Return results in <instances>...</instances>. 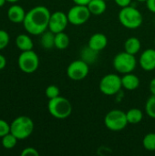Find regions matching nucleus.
<instances>
[{
	"instance_id": "f257e3e1",
	"label": "nucleus",
	"mask_w": 155,
	"mask_h": 156,
	"mask_svg": "<svg viewBox=\"0 0 155 156\" xmlns=\"http://www.w3.org/2000/svg\"><path fill=\"white\" fill-rule=\"evenodd\" d=\"M51 13L48 7L37 5L26 12L23 26L30 35L38 36L48 29V23Z\"/></svg>"
},
{
	"instance_id": "f03ea898",
	"label": "nucleus",
	"mask_w": 155,
	"mask_h": 156,
	"mask_svg": "<svg viewBox=\"0 0 155 156\" xmlns=\"http://www.w3.org/2000/svg\"><path fill=\"white\" fill-rule=\"evenodd\" d=\"M120 23L128 29L139 28L143 22V17L140 10L132 5L122 7L118 14Z\"/></svg>"
},
{
	"instance_id": "7ed1b4c3",
	"label": "nucleus",
	"mask_w": 155,
	"mask_h": 156,
	"mask_svg": "<svg viewBox=\"0 0 155 156\" xmlns=\"http://www.w3.org/2000/svg\"><path fill=\"white\" fill-rule=\"evenodd\" d=\"M48 110L52 117L58 120H64L72 113V105L67 98L59 95L48 100Z\"/></svg>"
},
{
	"instance_id": "20e7f679",
	"label": "nucleus",
	"mask_w": 155,
	"mask_h": 156,
	"mask_svg": "<svg viewBox=\"0 0 155 156\" xmlns=\"http://www.w3.org/2000/svg\"><path fill=\"white\" fill-rule=\"evenodd\" d=\"M34 122L31 118L22 115L16 117L10 124V133L18 140L28 138L34 132Z\"/></svg>"
},
{
	"instance_id": "39448f33",
	"label": "nucleus",
	"mask_w": 155,
	"mask_h": 156,
	"mask_svg": "<svg viewBox=\"0 0 155 156\" xmlns=\"http://www.w3.org/2000/svg\"><path fill=\"white\" fill-rule=\"evenodd\" d=\"M114 69L120 74H127L132 72L137 67V59L135 55L130 54L126 51L118 53L112 60Z\"/></svg>"
},
{
	"instance_id": "423d86ee",
	"label": "nucleus",
	"mask_w": 155,
	"mask_h": 156,
	"mask_svg": "<svg viewBox=\"0 0 155 156\" xmlns=\"http://www.w3.org/2000/svg\"><path fill=\"white\" fill-rule=\"evenodd\" d=\"M100 91L106 96L117 95L122 89V77L115 73L104 75L99 84Z\"/></svg>"
},
{
	"instance_id": "0eeeda50",
	"label": "nucleus",
	"mask_w": 155,
	"mask_h": 156,
	"mask_svg": "<svg viewBox=\"0 0 155 156\" xmlns=\"http://www.w3.org/2000/svg\"><path fill=\"white\" fill-rule=\"evenodd\" d=\"M104 124L108 130L112 132H120L124 130L129 124L126 112L118 109L110 111L105 115Z\"/></svg>"
},
{
	"instance_id": "6e6552de",
	"label": "nucleus",
	"mask_w": 155,
	"mask_h": 156,
	"mask_svg": "<svg viewBox=\"0 0 155 156\" xmlns=\"http://www.w3.org/2000/svg\"><path fill=\"white\" fill-rule=\"evenodd\" d=\"M17 64L21 71L26 74L35 72L39 67V58L37 54L33 50L22 51L18 56Z\"/></svg>"
},
{
	"instance_id": "1a4fd4ad",
	"label": "nucleus",
	"mask_w": 155,
	"mask_h": 156,
	"mask_svg": "<svg viewBox=\"0 0 155 156\" xmlns=\"http://www.w3.org/2000/svg\"><path fill=\"white\" fill-rule=\"evenodd\" d=\"M69 22L74 26H81L89 21L90 18V12L87 5L75 4L67 13Z\"/></svg>"
},
{
	"instance_id": "9d476101",
	"label": "nucleus",
	"mask_w": 155,
	"mask_h": 156,
	"mask_svg": "<svg viewBox=\"0 0 155 156\" xmlns=\"http://www.w3.org/2000/svg\"><path fill=\"white\" fill-rule=\"evenodd\" d=\"M89 72L90 65L81 58L70 62L67 68V76L74 81L84 80L89 75Z\"/></svg>"
},
{
	"instance_id": "9b49d317",
	"label": "nucleus",
	"mask_w": 155,
	"mask_h": 156,
	"mask_svg": "<svg viewBox=\"0 0 155 156\" xmlns=\"http://www.w3.org/2000/svg\"><path fill=\"white\" fill-rule=\"evenodd\" d=\"M69 24V18L66 13L62 11H56L51 14L49 23H48V29L53 33L57 34L59 32L64 31L68 25Z\"/></svg>"
},
{
	"instance_id": "f8f14e48",
	"label": "nucleus",
	"mask_w": 155,
	"mask_h": 156,
	"mask_svg": "<svg viewBox=\"0 0 155 156\" xmlns=\"http://www.w3.org/2000/svg\"><path fill=\"white\" fill-rule=\"evenodd\" d=\"M141 68L145 71H153L155 69V49L147 48L142 52L139 59Z\"/></svg>"
},
{
	"instance_id": "ddd939ff",
	"label": "nucleus",
	"mask_w": 155,
	"mask_h": 156,
	"mask_svg": "<svg viewBox=\"0 0 155 156\" xmlns=\"http://www.w3.org/2000/svg\"><path fill=\"white\" fill-rule=\"evenodd\" d=\"M88 45L94 50L100 52L107 47L108 37L103 33H95L89 38Z\"/></svg>"
},
{
	"instance_id": "4468645a",
	"label": "nucleus",
	"mask_w": 155,
	"mask_h": 156,
	"mask_svg": "<svg viewBox=\"0 0 155 156\" xmlns=\"http://www.w3.org/2000/svg\"><path fill=\"white\" fill-rule=\"evenodd\" d=\"M26 12L25 11V9L16 4L12 5L8 10H7V17L8 19L15 24H19V23H23L25 16H26Z\"/></svg>"
},
{
	"instance_id": "2eb2a0df",
	"label": "nucleus",
	"mask_w": 155,
	"mask_h": 156,
	"mask_svg": "<svg viewBox=\"0 0 155 156\" xmlns=\"http://www.w3.org/2000/svg\"><path fill=\"white\" fill-rule=\"evenodd\" d=\"M122 83L123 89L127 90H135L139 88L141 80L137 75L131 72L123 74V76L122 77Z\"/></svg>"
},
{
	"instance_id": "dca6fc26",
	"label": "nucleus",
	"mask_w": 155,
	"mask_h": 156,
	"mask_svg": "<svg viewBox=\"0 0 155 156\" xmlns=\"http://www.w3.org/2000/svg\"><path fill=\"white\" fill-rule=\"evenodd\" d=\"M98 58H99V51L94 50L93 48L89 47V45L84 46L80 49V58L86 63H88L89 65L95 63L98 60Z\"/></svg>"
},
{
	"instance_id": "f3484780",
	"label": "nucleus",
	"mask_w": 155,
	"mask_h": 156,
	"mask_svg": "<svg viewBox=\"0 0 155 156\" xmlns=\"http://www.w3.org/2000/svg\"><path fill=\"white\" fill-rule=\"evenodd\" d=\"M16 46L21 51L33 49L34 43L32 38L26 34H20L16 37Z\"/></svg>"
},
{
	"instance_id": "a211bd4d",
	"label": "nucleus",
	"mask_w": 155,
	"mask_h": 156,
	"mask_svg": "<svg viewBox=\"0 0 155 156\" xmlns=\"http://www.w3.org/2000/svg\"><path fill=\"white\" fill-rule=\"evenodd\" d=\"M141 48H142V43L140 39L136 37H128L124 42V51L132 55L138 54L141 50Z\"/></svg>"
},
{
	"instance_id": "6ab92c4d",
	"label": "nucleus",
	"mask_w": 155,
	"mask_h": 156,
	"mask_svg": "<svg viewBox=\"0 0 155 156\" xmlns=\"http://www.w3.org/2000/svg\"><path fill=\"white\" fill-rule=\"evenodd\" d=\"M87 6L90 14L94 16H100L107 9L106 0H90Z\"/></svg>"
},
{
	"instance_id": "aec40b11",
	"label": "nucleus",
	"mask_w": 155,
	"mask_h": 156,
	"mask_svg": "<svg viewBox=\"0 0 155 156\" xmlns=\"http://www.w3.org/2000/svg\"><path fill=\"white\" fill-rule=\"evenodd\" d=\"M40 44L45 49H51L55 48V33H53L49 29L43 32L41 34Z\"/></svg>"
},
{
	"instance_id": "412c9836",
	"label": "nucleus",
	"mask_w": 155,
	"mask_h": 156,
	"mask_svg": "<svg viewBox=\"0 0 155 156\" xmlns=\"http://www.w3.org/2000/svg\"><path fill=\"white\" fill-rule=\"evenodd\" d=\"M126 116L129 124H138L143 119V112L138 108H132L126 112Z\"/></svg>"
},
{
	"instance_id": "4be33fe9",
	"label": "nucleus",
	"mask_w": 155,
	"mask_h": 156,
	"mask_svg": "<svg viewBox=\"0 0 155 156\" xmlns=\"http://www.w3.org/2000/svg\"><path fill=\"white\" fill-rule=\"evenodd\" d=\"M69 46V37L64 32L55 34V48L59 50H64Z\"/></svg>"
},
{
	"instance_id": "5701e85b",
	"label": "nucleus",
	"mask_w": 155,
	"mask_h": 156,
	"mask_svg": "<svg viewBox=\"0 0 155 156\" xmlns=\"http://www.w3.org/2000/svg\"><path fill=\"white\" fill-rule=\"evenodd\" d=\"M17 141H18V139L14 134H12L11 133H9L8 134H6L4 137H2L0 142H1L2 146L5 149L10 150V149H13L16 145Z\"/></svg>"
},
{
	"instance_id": "b1692460",
	"label": "nucleus",
	"mask_w": 155,
	"mask_h": 156,
	"mask_svg": "<svg viewBox=\"0 0 155 156\" xmlns=\"http://www.w3.org/2000/svg\"><path fill=\"white\" fill-rule=\"evenodd\" d=\"M143 145L146 151L154 152L155 151V133H147L143 139Z\"/></svg>"
},
{
	"instance_id": "393cba45",
	"label": "nucleus",
	"mask_w": 155,
	"mask_h": 156,
	"mask_svg": "<svg viewBox=\"0 0 155 156\" xmlns=\"http://www.w3.org/2000/svg\"><path fill=\"white\" fill-rule=\"evenodd\" d=\"M145 112L150 118L155 119V95L152 94L146 101Z\"/></svg>"
},
{
	"instance_id": "a878e982",
	"label": "nucleus",
	"mask_w": 155,
	"mask_h": 156,
	"mask_svg": "<svg viewBox=\"0 0 155 156\" xmlns=\"http://www.w3.org/2000/svg\"><path fill=\"white\" fill-rule=\"evenodd\" d=\"M45 94H46L47 98L48 100H50V99H53V98H56V97L59 96L60 90L56 85H49V86L47 87V89L45 90Z\"/></svg>"
},
{
	"instance_id": "bb28decb",
	"label": "nucleus",
	"mask_w": 155,
	"mask_h": 156,
	"mask_svg": "<svg viewBox=\"0 0 155 156\" xmlns=\"http://www.w3.org/2000/svg\"><path fill=\"white\" fill-rule=\"evenodd\" d=\"M9 41H10L9 34L4 29H0V50L5 48L9 44Z\"/></svg>"
},
{
	"instance_id": "cd10ccee",
	"label": "nucleus",
	"mask_w": 155,
	"mask_h": 156,
	"mask_svg": "<svg viewBox=\"0 0 155 156\" xmlns=\"http://www.w3.org/2000/svg\"><path fill=\"white\" fill-rule=\"evenodd\" d=\"M10 133V124H8L5 121L0 119V138Z\"/></svg>"
},
{
	"instance_id": "c85d7f7f",
	"label": "nucleus",
	"mask_w": 155,
	"mask_h": 156,
	"mask_svg": "<svg viewBox=\"0 0 155 156\" xmlns=\"http://www.w3.org/2000/svg\"><path fill=\"white\" fill-rule=\"evenodd\" d=\"M39 153L34 147H26L21 152V156H38Z\"/></svg>"
},
{
	"instance_id": "c756f323",
	"label": "nucleus",
	"mask_w": 155,
	"mask_h": 156,
	"mask_svg": "<svg viewBox=\"0 0 155 156\" xmlns=\"http://www.w3.org/2000/svg\"><path fill=\"white\" fill-rule=\"evenodd\" d=\"M114 2L121 8L128 6V5H131V4H132V0H114Z\"/></svg>"
},
{
	"instance_id": "7c9ffc66",
	"label": "nucleus",
	"mask_w": 155,
	"mask_h": 156,
	"mask_svg": "<svg viewBox=\"0 0 155 156\" xmlns=\"http://www.w3.org/2000/svg\"><path fill=\"white\" fill-rule=\"evenodd\" d=\"M145 3H146V6L148 10L151 13L155 14V0H147Z\"/></svg>"
},
{
	"instance_id": "2f4dec72",
	"label": "nucleus",
	"mask_w": 155,
	"mask_h": 156,
	"mask_svg": "<svg viewBox=\"0 0 155 156\" xmlns=\"http://www.w3.org/2000/svg\"><path fill=\"white\" fill-rule=\"evenodd\" d=\"M5 66H6V58H5V56L0 54V70L4 69Z\"/></svg>"
},
{
	"instance_id": "473e14b6",
	"label": "nucleus",
	"mask_w": 155,
	"mask_h": 156,
	"mask_svg": "<svg viewBox=\"0 0 155 156\" xmlns=\"http://www.w3.org/2000/svg\"><path fill=\"white\" fill-rule=\"evenodd\" d=\"M149 89H150L151 94L155 95V78L152 79V80L150 81V84H149Z\"/></svg>"
},
{
	"instance_id": "72a5a7b5",
	"label": "nucleus",
	"mask_w": 155,
	"mask_h": 156,
	"mask_svg": "<svg viewBox=\"0 0 155 156\" xmlns=\"http://www.w3.org/2000/svg\"><path fill=\"white\" fill-rule=\"evenodd\" d=\"M74 2V4H77V5H87L90 0H72Z\"/></svg>"
},
{
	"instance_id": "f704fd0d",
	"label": "nucleus",
	"mask_w": 155,
	"mask_h": 156,
	"mask_svg": "<svg viewBox=\"0 0 155 156\" xmlns=\"http://www.w3.org/2000/svg\"><path fill=\"white\" fill-rule=\"evenodd\" d=\"M6 0H0V7H2L5 4Z\"/></svg>"
},
{
	"instance_id": "c9c22d12",
	"label": "nucleus",
	"mask_w": 155,
	"mask_h": 156,
	"mask_svg": "<svg viewBox=\"0 0 155 156\" xmlns=\"http://www.w3.org/2000/svg\"><path fill=\"white\" fill-rule=\"evenodd\" d=\"M17 1H19V0H6V2H8V3H16Z\"/></svg>"
},
{
	"instance_id": "e433bc0d",
	"label": "nucleus",
	"mask_w": 155,
	"mask_h": 156,
	"mask_svg": "<svg viewBox=\"0 0 155 156\" xmlns=\"http://www.w3.org/2000/svg\"><path fill=\"white\" fill-rule=\"evenodd\" d=\"M137 1H138V2H141V3H145L147 0H137Z\"/></svg>"
},
{
	"instance_id": "4c0bfd02",
	"label": "nucleus",
	"mask_w": 155,
	"mask_h": 156,
	"mask_svg": "<svg viewBox=\"0 0 155 156\" xmlns=\"http://www.w3.org/2000/svg\"><path fill=\"white\" fill-rule=\"evenodd\" d=\"M154 46H155V37H154Z\"/></svg>"
},
{
	"instance_id": "58836bf2",
	"label": "nucleus",
	"mask_w": 155,
	"mask_h": 156,
	"mask_svg": "<svg viewBox=\"0 0 155 156\" xmlns=\"http://www.w3.org/2000/svg\"><path fill=\"white\" fill-rule=\"evenodd\" d=\"M106 1H108V0H106Z\"/></svg>"
},
{
	"instance_id": "ea45409f",
	"label": "nucleus",
	"mask_w": 155,
	"mask_h": 156,
	"mask_svg": "<svg viewBox=\"0 0 155 156\" xmlns=\"http://www.w3.org/2000/svg\"><path fill=\"white\" fill-rule=\"evenodd\" d=\"M0 143H1V142H0Z\"/></svg>"
}]
</instances>
